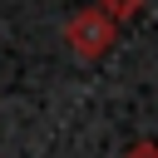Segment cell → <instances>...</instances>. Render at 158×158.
<instances>
[{"label": "cell", "instance_id": "obj_1", "mask_svg": "<svg viewBox=\"0 0 158 158\" xmlns=\"http://www.w3.org/2000/svg\"><path fill=\"white\" fill-rule=\"evenodd\" d=\"M64 40H69V49H74L79 59H99V54H109V49H114L118 25H114V20H109L99 5H84L79 15H69Z\"/></svg>", "mask_w": 158, "mask_h": 158}, {"label": "cell", "instance_id": "obj_2", "mask_svg": "<svg viewBox=\"0 0 158 158\" xmlns=\"http://www.w3.org/2000/svg\"><path fill=\"white\" fill-rule=\"evenodd\" d=\"M99 10H104L109 20H128V15L143 10V0H99Z\"/></svg>", "mask_w": 158, "mask_h": 158}, {"label": "cell", "instance_id": "obj_3", "mask_svg": "<svg viewBox=\"0 0 158 158\" xmlns=\"http://www.w3.org/2000/svg\"><path fill=\"white\" fill-rule=\"evenodd\" d=\"M123 158H158V138H138V143H128Z\"/></svg>", "mask_w": 158, "mask_h": 158}]
</instances>
